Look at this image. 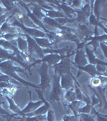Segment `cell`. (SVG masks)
Here are the masks:
<instances>
[{
  "instance_id": "cell-3",
  "label": "cell",
  "mask_w": 107,
  "mask_h": 121,
  "mask_svg": "<svg viewBox=\"0 0 107 121\" xmlns=\"http://www.w3.org/2000/svg\"><path fill=\"white\" fill-rule=\"evenodd\" d=\"M48 68L49 66L47 65L46 63L43 62V64L40 65V67L37 69L38 73H40V90L43 93L44 92L46 89L50 87L52 83V80L50 76L48 75Z\"/></svg>"
},
{
  "instance_id": "cell-10",
  "label": "cell",
  "mask_w": 107,
  "mask_h": 121,
  "mask_svg": "<svg viewBox=\"0 0 107 121\" xmlns=\"http://www.w3.org/2000/svg\"><path fill=\"white\" fill-rule=\"evenodd\" d=\"M60 82H61V88L63 90H70L73 89L74 86V82L73 79V74H72L71 71L69 72L66 74H64L61 76V80H60Z\"/></svg>"
},
{
  "instance_id": "cell-18",
  "label": "cell",
  "mask_w": 107,
  "mask_h": 121,
  "mask_svg": "<svg viewBox=\"0 0 107 121\" xmlns=\"http://www.w3.org/2000/svg\"><path fill=\"white\" fill-rule=\"evenodd\" d=\"M43 11H45V15H48V17H49L51 19L65 18V17H66L64 15V13H62V11H55V10H50V11H48V10L43 9Z\"/></svg>"
},
{
  "instance_id": "cell-22",
  "label": "cell",
  "mask_w": 107,
  "mask_h": 121,
  "mask_svg": "<svg viewBox=\"0 0 107 121\" xmlns=\"http://www.w3.org/2000/svg\"><path fill=\"white\" fill-rule=\"evenodd\" d=\"M89 22L90 24H92L93 25L94 27H99V28H101L102 29H103V31L105 32V33L106 34V32H107V30H106V28H105V26L102 24V23L100 22V21H98V19H96V17L94 16V15H93V13L92 12L90 14V15L89 16Z\"/></svg>"
},
{
  "instance_id": "cell-24",
  "label": "cell",
  "mask_w": 107,
  "mask_h": 121,
  "mask_svg": "<svg viewBox=\"0 0 107 121\" xmlns=\"http://www.w3.org/2000/svg\"><path fill=\"white\" fill-rule=\"evenodd\" d=\"M65 99L67 102H69V103H72L76 100V95H75L73 88L68 90V91H66V93L65 95Z\"/></svg>"
},
{
  "instance_id": "cell-30",
  "label": "cell",
  "mask_w": 107,
  "mask_h": 121,
  "mask_svg": "<svg viewBox=\"0 0 107 121\" xmlns=\"http://www.w3.org/2000/svg\"><path fill=\"white\" fill-rule=\"evenodd\" d=\"M54 19H55L60 25H61V26H64V25L67 23H74L75 22V19H69V18H67V17H65V18Z\"/></svg>"
},
{
  "instance_id": "cell-27",
  "label": "cell",
  "mask_w": 107,
  "mask_h": 121,
  "mask_svg": "<svg viewBox=\"0 0 107 121\" xmlns=\"http://www.w3.org/2000/svg\"><path fill=\"white\" fill-rule=\"evenodd\" d=\"M90 84L93 86V88H98L102 86V82H101V79L99 78V76H95V77H93L91 78L90 81Z\"/></svg>"
},
{
  "instance_id": "cell-15",
  "label": "cell",
  "mask_w": 107,
  "mask_h": 121,
  "mask_svg": "<svg viewBox=\"0 0 107 121\" xmlns=\"http://www.w3.org/2000/svg\"><path fill=\"white\" fill-rule=\"evenodd\" d=\"M50 108H51V104L48 103H47V104H44L43 106L39 107V108H37L36 110H35L33 112L27 114L26 116H36L45 115Z\"/></svg>"
},
{
  "instance_id": "cell-17",
  "label": "cell",
  "mask_w": 107,
  "mask_h": 121,
  "mask_svg": "<svg viewBox=\"0 0 107 121\" xmlns=\"http://www.w3.org/2000/svg\"><path fill=\"white\" fill-rule=\"evenodd\" d=\"M35 40V41L36 42V44H38L40 48H51L52 45H54L53 43L50 42L48 38L44 37V38H33Z\"/></svg>"
},
{
  "instance_id": "cell-20",
  "label": "cell",
  "mask_w": 107,
  "mask_h": 121,
  "mask_svg": "<svg viewBox=\"0 0 107 121\" xmlns=\"http://www.w3.org/2000/svg\"><path fill=\"white\" fill-rule=\"evenodd\" d=\"M5 98L7 99V100L8 101V103H9V107H10V110L14 114L17 115H19L21 116V110L20 108L17 106L16 104L15 103V102L13 101V99L11 97H9V96H5Z\"/></svg>"
},
{
  "instance_id": "cell-40",
  "label": "cell",
  "mask_w": 107,
  "mask_h": 121,
  "mask_svg": "<svg viewBox=\"0 0 107 121\" xmlns=\"http://www.w3.org/2000/svg\"><path fill=\"white\" fill-rule=\"evenodd\" d=\"M6 12H7L6 9L4 8V7H2V5L0 4V16H2V15H3L4 14H6Z\"/></svg>"
},
{
  "instance_id": "cell-29",
  "label": "cell",
  "mask_w": 107,
  "mask_h": 121,
  "mask_svg": "<svg viewBox=\"0 0 107 121\" xmlns=\"http://www.w3.org/2000/svg\"><path fill=\"white\" fill-rule=\"evenodd\" d=\"M46 120V116L44 115L36 116H27L24 121H44Z\"/></svg>"
},
{
  "instance_id": "cell-11",
  "label": "cell",
  "mask_w": 107,
  "mask_h": 121,
  "mask_svg": "<svg viewBox=\"0 0 107 121\" xmlns=\"http://www.w3.org/2000/svg\"><path fill=\"white\" fill-rule=\"evenodd\" d=\"M29 94H30V102L27 104V106L25 107V108H23V110H21V116H23V117L26 116L27 114L33 112L35 110H36V108H38L39 107H40L43 104V102L41 100L38 101V102H32V92L30 91Z\"/></svg>"
},
{
  "instance_id": "cell-1",
  "label": "cell",
  "mask_w": 107,
  "mask_h": 121,
  "mask_svg": "<svg viewBox=\"0 0 107 121\" xmlns=\"http://www.w3.org/2000/svg\"><path fill=\"white\" fill-rule=\"evenodd\" d=\"M0 72L3 73V74L9 76L10 78H11L12 79L17 81L18 82H20L21 84H23V86L33 87L34 89H40L39 86H36V85H35V84L29 82H27V81H25V80L22 79L21 78H19V76L16 74V72L27 73L26 71H25V69H22V68L15 66L14 64H13V61H11V60H4V61L0 62Z\"/></svg>"
},
{
  "instance_id": "cell-25",
  "label": "cell",
  "mask_w": 107,
  "mask_h": 121,
  "mask_svg": "<svg viewBox=\"0 0 107 121\" xmlns=\"http://www.w3.org/2000/svg\"><path fill=\"white\" fill-rule=\"evenodd\" d=\"M74 88H75V95H76V99H77V101H80V102H83L84 100V98H85V93H83L81 91V86H77V85L74 86Z\"/></svg>"
},
{
  "instance_id": "cell-26",
  "label": "cell",
  "mask_w": 107,
  "mask_h": 121,
  "mask_svg": "<svg viewBox=\"0 0 107 121\" xmlns=\"http://www.w3.org/2000/svg\"><path fill=\"white\" fill-rule=\"evenodd\" d=\"M81 11H82L84 14L86 15V17H88L90 15L91 13L93 12V10H92V6H90L89 3H85L84 6H82V7L81 8Z\"/></svg>"
},
{
  "instance_id": "cell-8",
  "label": "cell",
  "mask_w": 107,
  "mask_h": 121,
  "mask_svg": "<svg viewBox=\"0 0 107 121\" xmlns=\"http://www.w3.org/2000/svg\"><path fill=\"white\" fill-rule=\"evenodd\" d=\"M93 34V32L90 30L87 24H78L77 29L75 31V35L77 36V38L81 41V40H84V42L86 39L91 37V36Z\"/></svg>"
},
{
  "instance_id": "cell-28",
  "label": "cell",
  "mask_w": 107,
  "mask_h": 121,
  "mask_svg": "<svg viewBox=\"0 0 107 121\" xmlns=\"http://www.w3.org/2000/svg\"><path fill=\"white\" fill-rule=\"evenodd\" d=\"M92 108H93V106L91 104H86L85 106L83 107L82 108L80 107V108L77 109V113H78V114H81V113H83V114H89V113L91 112Z\"/></svg>"
},
{
  "instance_id": "cell-23",
  "label": "cell",
  "mask_w": 107,
  "mask_h": 121,
  "mask_svg": "<svg viewBox=\"0 0 107 121\" xmlns=\"http://www.w3.org/2000/svg\"><path fill=\"white\" fill-rule=\"evenodd\" d=\"M75 14H77V18L75 19V21H77V22L79 23V24H86L88 18H87L86 15L81 11V9H79V10L75 9Z\"/></svg>"
},
{
  "instance_id": "cell-14",
  "label": "cell",
  "mask_w": 107,
  "mask_h": 121,
  "mask_svg": "<svg viewBox=\"0 0 107 121\" xmlns=\"http://www.w3.org/2000/svg\"><path fill=\"white\" fill-rule=\"evenodd\" d=\"M77 67L80 71H84L85 73H89L91 77H95V76H100L96 69V66L91 64H87L85 66H76Z\"/></svg>"
},
{
  "instance_id": "cell-41",
  "label": "cell",
  "mask_w": 107,
  "mask_h": 121,
  "mask_svg": "<svg viewBox=\"0 0 107 121\" xmlns=\"http://www.w3.org/2000/svg\"><path fill=\"white\" fill-rule=\"evenodd\" d=\"M2 74V73H1V72H0V75H1Z\"/></svg>"
},
{
  "instance_id": "cell-9",
  "label": "cell",
  "mask_w": 107,
  "mask_h": 121,
  "mask_svg": "<svg viewBox=\"0 0 107 121\" xmlns=\"http://www.w3.org/2000/svg\"><path fill=\"white\" fill-rule=\"evenodd\" d=\"M85 56H86V58L87 60H89V64H91V65H105L106 66L107 64L106 63L105 61H103L101 59H98V58L96 57L95 56L94 52H93V50H91L89 48V46L85 44Z\"/></svg>"
},
{
  "instance_id": "cell-12",
  "label": "cell",
  "mask_w": 107,
  "mask_h": 121,
  "mask_svg": "<svg viewBox=\"0 0 107 121\" xmlns=\"http://www.w3.org/2000/svg\"><path fill=\"white\" fill-rule=\"evenodd\" d=\"M75 66H85L88 64V60L85 56V51L82 49H76L75 59H74Z\"/></svg>"
},
{
  "instance_id": "cell-36",
  "label": "cell",
  "mask_w": 107,
  "mask_h": 121,
  "mask_svg": "<svg viewBox=\"0 0 107 121\" xmlns=\"http://www.w3.org/2000/svg\"><path fill=\"white\" fill-rule=\"evenodd\" d=\"M17 85H15V84L12 83H8V82H0V88L1 89H10L12 88V87L15 86Z\"/></svg>"
},
{
  "instance_id": "cell-13",
  "label": "cell",
  "mask_w": 107,
  "mask_h": 121,
  "mask_svg": "<svg viewBox=\"0 0 107 121\" xmlns=\"http://www.w3.org/2000/svg\"><path fill=\"white\" fill-rule=\"evenodd\" d=\"M19 3H20L21 6H22L23 7H24L25 9H26V11H27V14H28V16L29 17V19H31V20L32 21L33 23H34V24H36V25H38V26H40V28L44 29V31L45 32V33L47 34V33H48L50 32V31H48V29L46 28V27L44 26V24H43V22H41V21L40 20V19H38L36 17H35L34 15H32V13H31L30 12V10H29L28 8V7L27 6L26 4H25L23 2H21V1H19Z\"/></svg>"
},
{
  "instance_id": "cell-35",
  "label": "cell",
  "mask_w": 107,
  "mask_h": 121,
  "mask_svg": "<svg viewBox=\"0 0 107 121\" xmlns=\"http://www.w3.org/2000/svg\"><path fill=\"white\" fill-rule=\"evenodd\" d=\"M91 111H92V112L94 113L95 115H96L97 118H98V121H107L106 117L102 116V115H101V114H99V113L97 112L94 108H92V110H91Z\"/></svg>"
},
{
  "instance_id": "cell-7",
  "label": "cell",
  "mask_w": 107,
  "mask_h": 121,
  "mask_svg": "<svg viewBox=\"0 0 107 121\" xmlns=\"http://www.w3.org/2000/svg\"><path fill=\"white\" fill-rule=\"evenodd\" d=\"M24 36L27 38V42H28V52L29 57H30L31 59H33L32 58L33 52H36L39 57H40V58L44 57V54L43 53V49L36 44V42L35 41L34 39H33L32 36H28V35H27V34H25Z\"/></svg>"
},
{
  "instance_id": "cell-37",
  "label": "cell",
  "mask_w": 107,
  "mask_h": 121,
  "mask_svg": "<svg viewBox=\"0 0 107 121\" xmlns=\"http://www.w3.org/2000/svg\"><path fill=\"white\" fill-rule=\"evenodd\" d=\"M63 121H78V116H65Z\"/></svg>"
},
{
  "instance_id": "cell-6",
  "label": "cell",
  "mask_w": 107,
  "mask_h": 121,
  "mask_svg": "<svg viewBox=\"0 0 107 121\" xmlns=\"http://www.w3.org/2000/svg\"><path fill=\"white\" fill-rule=\"evenodd\" d=\"M72 61L70 60L68 57H64L63 59L60 62H58L57 64L52 65V68L55 71V74H57L58 76H62L64 74H66L69 72L71 71V65H72Z\"/></svg>"
},
{
  "instance_id": "cell-34",
  "label": "cell",
  "mask_w": 107,
  "mask_h": 121,
  "mask_svg": "<svg viewBox=\"0 0 107 121\" xmlns=\"http://www.w3.org/2000/svg\"><path fill=\"white\" fill-rule=\"evenodd\" d=\"M35 90H36V92L37 93L38 97H39V98H40V100H41L42 102L44 103V104H47V103H48V102L46 100L45 98H44V93H43L40 89H35Z\"/></svg>"
},
{
  "instance_id": "cell-39",
  "label": "cell",
  "mask_w": 107,
  "mask_h": 121,
  "mask_svg": "<svg viewBox=\"0 0 107 121\" xmlns=\"http://www.w3.org/2000/svg\"><path fill=\"white\" fill-rule=\"evenodd\" d=\"M7 19V12H6V14H4L3 15H2V16H0V27H1L2 25H3V23L6 22Z\"/></svg>"
},
{
  "instance_id": "cell-32",
  "label": "cell",
  "mask_w": 107,
  "mask_h": 121,
  "mask_svg": "<svg viewBox=\"0 0 107 121\" xmlns=\"http://www.w3.org/2000/svg\"><path fill=\"white\" fill-rule=\"evenodd\" d=\"M69 3H72L71 4V7L73 9H81L82 7V2L81 1H72V2H69Z\"/></svg>"
},
{
  "instance_id": "cell-21",
  "label": "cell",
  "mask_w": 107,
  "mask_h": 121,
  "mask_svg": "<svg viewBox=\"0 0 107 121\" xmlns=\"http://www.w3.org/2000/svg\"><path fill=\"white\" fill-rule=\"evenodd\" d=\"M16 46H18V49L19 50V52H23V53L27 52V51H28V42H27V40H23L21 36H19L16 39Z\"/></svg>"
},
{
  "instance_id": "cell-16",
  "label": "cell",
  "mask_w": 107,
  "mask_h": 121,
  "mask_svg": "<svg viewBox=\"0 0 107 121\" xmlns=\"http://www.w3.org/2000/svg\"><path fill=\"white\" fill-rule=\"evenodd\" d=\"M104 1H99V0H97V1L94 2V7L92 6L93 13L98 21H100V19H103V20H105V21H107V19H103V18L101 19V16H100L101 11H102V3Z\"/></svg>"
},
{
  "instance_id": "cell-33",
  "label": "cell",
  "mask_w": 107,
  "mask_h": 121,
  "mask_svg": "<svg viewBox=\"0 0 107 121\" xmlns=\"http://www.w3.org/2000/svg\"><path fill=\"white\" fill-rule=\"evenodd\" d=\"M3 103H4V102H0V116H3V117H5V118H8V117L12 116L13 114L12 115L9 114V113L7 112V111L4 110V109H3V107H1V105L3 104Z\"/></svg>"
},
{
  "instance_id": "cell-5",
  "label": "cell",
  "mask_w": 107,
  "mask_h": 121,
  "mask_svg": "<svg viewBox=\"0 0 107 121\" xmlns=\"http://www.w3.org/2000/svg\"><path fill=\"white\" fill-rule=\"evenodd\" d=\"M11 26L13 27H18L20 29H22L23 32H25V34L28 35L30 36H32V38H44L46 37V33L43 32L40 30L36 28H28V27H25L24 25L22 24L21 23H19L16 19H14V21L11 23Z\"/></svg>"
},
{
  "instance_id": "cell-42",
  "label": "cell",
  "mask_w": 107,
  "mask_h": 121,
  "mask_svg": "<svg viewBox=\"0 0 107 121\" xmlns=\"http://www.w3.org/2000/svg\"></svg>"
},
{
  "instance_id": "cell-38",
  "label": "cell",
  "mask_w": 107,
  "mask_h": 121,
  "mask_svg": "<svg viewBox=\"0 0 107 121\" xmlns=\"http://www.w3.org/2000/svg\"><path fill=\"white\" fill-rule=\"evenodd\" d=\"M100 46L102 49L103 53H104V56L106 58H107V46H106V44H105V42H101Z\"/></svg>"
},
{
  "instance_id": "cell-2",
  "label": "cell",
  "mask_w": 107,
  "mask_h": 121,
  "mask_svg": "<svg viewBox=\"0 0 107 121\" xmlns=\"http://www.w3.org/2000/svg\"><path fill=\"white\" fill-rule=\"evenodd\" d=\"M60 80H61V77L57 74H54L52 76V87L49 95V101L51 103H53L55 101L60 103L63 98L64 90L61 88Z\"/></svg>"
},
{
  "instance_id": "cell-4",
  "label": "cell",
  "mask_w": 107,
  "mask_h": 121,
  "mask_svg": "<svg viewBox=\"0 0 107 121\" xmlns=\"http://www.w3.org/2000/svg\"><path fill=\"white\" fill-rule=\"evenodd\" d=\"M72 54L68 56H61L59 54H54V53H50V54H47V55H44V56L43 58L40 60H35L34 61L32 62V64L29 65V67L32 68L33 66H35L36 64L38 63H41V62H44V63H48V65L49 67H52V65L57 64L58 62H60L61 60V59H63L64 57H68L69 58V56H71Z\"/></svg>"
},
{
  "instance_id": "cell-31",
  "label": "cell",
  "mask_w": 107,
  "mask_h": 121,
  "mask_svg": "<svg viewBox=\"0 0 107 121\" xmlns=\"http://www.w3.org/2000/svg\"><path fill=\"white\" fill-rule=\"evenodd\" d=\"M47 121H55V114H54V111L50 108L47 112L46 116Z\"/></svg>"
},
{
  "instance_id": "cell-19",
  "label": "cell",
  "mask_w": 107,
  "mask_h": 121,
  "mask_svg": "<svg viewBox=\"0 0 107 121\" xmlns=\"http://www.w3.org/2000/svg\"><path fill=\"white\" fill-rule=\"evenodd\" d=\"M33 8H32V15L35 17H36L38 19H43L44 17L46 16L45 14L43 12V9L40 7V5L38 4H32Z\"/></svg>"
}]
</instances>
